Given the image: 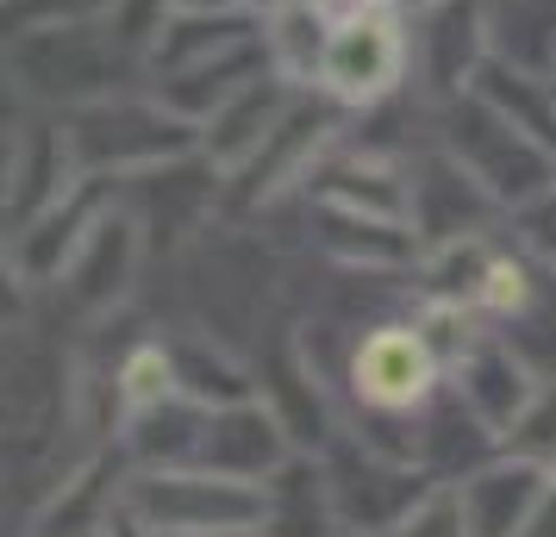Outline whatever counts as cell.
I'll use <instances>...</instances> for the list:
<instances>
[{
    "label": "cell",
    "instance_id": "cell-1",
    "mask_svg": "<svg viewBox=\"0 0 556 537\" xmlns=\"http://www.w3.org/2000/svg\"><path fill=\"white\" fill-rule=\"evenodd\" d=\"M126 519L144 537H251L269 519V494L213 469H144L126 487Z\"/></svg>",
    "mask_w": 556,
    "mask_h": 537
},
{
    "label": "cell",
    "instance_id": "cell-2",
    "mask_svg": "<svg viewBox=\"0 0 556 537\" xmlns=\"http://www.w3.org/2000/svg\"><path fill=\"white\" fill-rule=\"evenodd\" d=\"M70 144H76V163L88 176H144V169H163L176 156L201 151V126L181 119L176 106L163 101H138V94H106V101H88L70 113Z\"/></svg>",
    "mask_w": 556,
    "mask_h": 537
},
{
    "label": "cell",
    "instance_id": "cell-3",
    "mask_svg": "<svg viewBox=\"0 0 556 537\" xmlns=\"http://www.w3.org/2000/svg\"><path fill=\"white\" fill-rule=\"evenodd\" d=\"M119 38L126 31L113 20H51V26H20L13 44V81L31 101H63L88 106L119 94Z\"/></svg>",
    "mask_w": 556,
    "mask_h": 537
},
{
    "label": "cell",
    "instance_id": "cell-4",
    "mask_svg": "<svg viewBox=\"0 0 556 537\" xmlns=\"http://www.w3.org/2000/svg\"><path fill=\"white\" fill-rule=\"evenodd\" d=\"M444 151L501 206H526L531 194H544L556 181V156L526 126H513L501 106L488 101V94H476V88L456 94L451 113H444Z\"/></svg>",
    "mask_w": 556,
    "mask_h": 537
},
{
    "label": "cell",
    "instance_id": "cell-5",
    "mask_svg": "<svg viewBox=\"0 0 556 537\" xmlns=\"http://www.w3.org/2000/svg\"><path fill=\"white\" fill-rule=\"evenodd\" d=\"M413 69V31L401 7H351L331 26L319 94L338 106H381Z\"/></svg>",
    "mask_w": 556,
    "mask_h": 537
},
{
    "label": "cell",
    "instance_id": "cell-6",
    "mask_svg": "<svg viewBox=\"0 0 556 537\" xmlns=\"http://www.w3.org/2000/svg\"><path fill=\"white\" fill-rule=\"evenodd\" d=\"M331 482V507H338V525L363 537H394L406 525V512L426 500L438 482H426L413 462H394L381 450H356V444H338V457L326 462Z\"/></svg>",
    "mask_w": 556,
    "mask_h": 537
},
{
    "label": "cell",
    "instance_id": "cell-7",
    "mask_svg": "<svg viewBox=\"0 0 556 537\" xmlns=\"http://www.w3.org/2000/svg\"><path fill=\"white\" fill-rule=\"evenodd\" d=\"M444 357L426 344L419 325H376L351 350V394L369 412H413L438 394Z\"/></svg>",
    "mask_w": 556,
    "mask_h": 537
},
{
    "label": "cell",
    "instance_id": "cell-8",
    "mask_svg": "<svg viewBox=\"0 0 556 537\" xmlns=\"http://www.w3.org/2000/svg\"><path fill=\"white\" fill-rule=\"evenodd\" d=\"M288 113H294V88L263 69V76H251L244 88H231L226 101L201 119V156L219 176L251 169L256 156L276 144V131L288 126Z\"/></svg>",
    "mask_w": 556,
    "mask_h": 537
},
{
    "label": "cell",
    "instance_id": "cell-9",
    "mask_svg": "<svg viewBox=\"0 0 556 537\" xmlns=\"http://www.w3.org/2000/svg\"><path fill=\"white\" fill-rule=\"evenodd\" d=\"M138 256H144V226L131 219V206L113 201L101 219L88 226V238L76 244V256L63 263L56 282H63V294H70L81 312H106L119 294H126Z\"/></svg>",
    "mask_w": 556,
    "mask_h": 537
},
{
    "label": "cell",
    "instance_id": "cell-10",
    "mask_svg": "<svg viewBox=\"0 0 556 537\" xmlns=\"http://www.w3.org/2000/svg\"><path fill=\"white\" fill-rule=\"evenodd\" d=\"M281 462H288V425L276 419L269 400L213 407L201 469H213V475H238V482H269Z\"/></svg>",
    "mask_w": 556,
    "mask_h": 537
},
{
    "label": "cell",
    "instance_id": "cell-11",
    "mask_svg": "<svg viewBox=\"0 0 556 537\" xmlns=\"http://www.w3.org/2000/svg\"><path fill=\"white\" fill-rule=\"evenodd\" d=\"M306 194L331 213H363V219H394L413 226V176L388 156H331L306 176Z\"/></svg>",
    "mask_w": 556,
    "mask_h": 537
},
{
    "label": "cell",
    "instance_id": "cell-12",
    "mask_svg": "<svg viewBox=\"0 0 556 537\" xmlns=\"http://www.w3.org/2000/svg\"><path fill=\"white\" fill-rule=\"evenodd\" d=\"M451 387H456V400L481 419V432L501 444V437L513 432V419L531 407V394H538L544 382H531V362L519 357L513 344H488V337H481L476 350L456 362Z\"/></svg>",
    "mask_w": 556,
    "mask_h": 537
},
{
    "label": "cell",
    "instance_id": "cell-13",
    "mask_svg": "<svg viewBox=\"0 0 556 537\" xmlns=\"http://www.w3.org/2000/svg\"><path fill=\"white\" fill-rule=\"evenodd\" d=\"M488 213H501V201H494L451 151L431 156L426 169H413V231H419L426 244L469 238V231H481Z\"/></svg>",
    "mask_w": 556,
    "mask_h": 537
},
{
    "label": "cell",
    "instance_id": "cell-14",
    "mask_svg": "<svg viewBox=\"0 0 556 537\" xmlns=\"http://www.w3.org/2000/svg\"><path fill=\"white\" fill-rule=\"evenodd\" d=\"M544 482L551 469L526 457H506L488 462L463 482V507H469V532L476 537H526L531 532V512L544 500Z\"/></svg>",
    "mask_w": 556,
    "mask_h": 537
},
{
    "label": "cell",
    "instance_id": "cell-15",
    "mask_svg": "<svg viewBox=\"0 0 556 537\" xmlns=\"http://www.w3.org/2000/svg\"><path fill=\"white\" fill-rule=\"evenodd\" d=\"M331 26H338V13L319 7V0H276L269 20H263V63H269V76L288 81L294 94L301 88H319L326 51H331Z\"/></svg>",
    "mask_w": 556,
    "mask_h": 537
},
{
    "label": "cell",
    "instance_id": "cell-16",
    "mask_svg": "<svg viewBox=\"0 0 556 537\" xmlns=\"http://www.w3.org/2000/svg\"><path fill=\"white\" fill-rule=\"evenodd\" d=\"M488 56L556 76V0H488Z\"/></svg>",
    "mask_w": 556,
    "mask_h": 537
},
{
    "label": "cell",
    "instance_id": "cell-17",
    "mask_svg": "<svg viewBox=\"0 0 556 537\" xmlns=\"http://www.w3.org/2000/svg\"><path fill=\"white\" fill-rule=\"evenodd\" d=\"M263 494H269L263 537H331V532H344V525H338V507H331L326 469L281 462L276 475L263 482Z\"/></svg>",
    "mask_w": 556,
    "mask_h": 537
},
{
    "label": "cell",
    "instance_id": "cell-18",
    "mask_svg": "<svg viewBox=\"0 0 556 537\" xmlns=\"http://www.w3.org/2000/svg\"><path fill=\"white\" fill-rule=\"evenodd\" d=\"M494 269V244L469 231V238H451V244H426V294L431 301H456V307H476L481 282Z\"/></svg>",
    "mask_w": 556,
    "mask_h": 537
},
{
    "label": "cell",
    "instance_id": "cell-19",
    "mask_svg": "<svg viewBox=\"0 0 556 537\" xmlns=\"http://www.w3.org/2000/svg\"><path fill=\"white\" fill-rule=\"evenodd\" d=\"M113 394H119V412H126V419H144V412H156L163 400H176L181 394L176 350H169V344H131L126 362H119Z\"/></svg>",
    "mask_w": 556,
    "mask_h": 537
},
{
    "label": "cell",
    "instance_id": "cell-20",
    "mask_svg": "<svg viewBox=\"0 0 556 537\" xmlns=\"http://www.w3.org/2000/svg\"><path fill=\"white\" fill-rule=\"evenodd\" d=\"M101 512H106V469L94 462V469H81L76 482L56 487V500L45 507L31 537H94L101 532Z\"/></svg>",
    "mask_w": 556,
    "mask_h": 537
},
{
    "label": "cell",
    "instance_id": "cell-21",
    "mask_svg": "<svg viewBox=\"0 0 556 537\" xmlns=\"http://www.w3.org/2000/svg\"><path fill=\"white\" fill-rule=\"evenodd\" d=\"M506 457H526V462H544L556 469V382H544L531 394V407L513 419V432L501 437Z\"/></svg>",
    "mask_w": 556,
    "mask_h": 537
},
{
    "label": "cell",
    "instance_id": "cell-22",
    "mask_svg": "<svg viewBox=\"0 0 556 537\" xmlns=\"http://www.w3.org/2000/svg\"><path fill=\"white\" fill-rule=\"evenodd\" d=\"M531 269H526V256H506L494 251V269H488V282H481L476 294V312H488V319H519V312L531 307Z\"/></svg>",
    "mask_w": 556,
    "mask_h": 537
},
{
    "label": "cell",
    "instance_id": "cell-23",
    "mask_svg": "<svg viewBox=\"0 0 556 537\" xmlns=\"http://www.w3.org/2000/svg\"><path fill=\"white\" fill-rule=\"evenodd\" d=\"M394 537H476L469 532V507H463V487H451V482H438L419 500V507L406 512V525Z\"/></svg>",
    "mask_w": 556,
    "mask_h": 537
},
{
    "label": "cell",
    "instance_id": "cell-24",
    "mask_svg": "<svg viewBox=\"0 0 556 537\" xmlns=\"http://www.w3.org/2000/svg\"><path fill=\"white\" fill-rule=\"evenodd\" d=\"M513 226H519V244L556 269V181L544 194H531L526 206H513Z\"/></svg>",
    "mask_w": 556,
    "mask_h": 537
},
{
    "label": "cell",
    "instance_id": "cell-25",
    "mask_svg": "<svg viewBox=\"0 0 556 537\" xmlns=\"http://www.w3.org/2000/svg\"><path fill=\"white\" fill-rule=\"evenodd\" d=\"M169 13H188V20H226V13H251V0H169Z\"/></svg>",
    "mask_w": 556,
    "mask_h": 537
},
{
    "label": "cell",
    "instance_id": "cell-26",
    "mask_svg": "<svg viewBox=\"0 0 556 537\" xmlns=\"http://www.w3.org/2000/svg\"><path fill=\"white\" fill-rule=\"evenodd\" d=\"M526 537H556V469H551V482H544V500H538V512H531Z\"/></svg>",
    "mask_w": 556,
    "mask_h": 537
},
{
    "label": "cell",
    "instance_id": "cell-27",
    "mask_svg": "<svg viewBox=\"0 0 556 537\" xmlns=\"http://www.w3.org/2000/svg\"><path fill=\"white\" fill-rule=\"evenodd\" d=\"M413 7H431V0H413Z\"/></svg>",
    "mask_w": 556,
    "mask_h": 537
},
{
    "label": "cell",
    "instance_id": "cell-28",
    "mask_svg": "<svg viewBox=\"0 0 556 537\" xmlns=\"http://www.w3.org/2000/svg\"><path fill=\"white\" fill-rule=\"evenodd\" d=\"M351 537H363V532H351Z\"/></svg>",
    "mask_w": 556,
    "mask_h": 537
}]
</instances>
